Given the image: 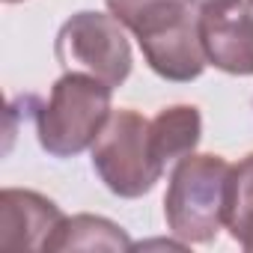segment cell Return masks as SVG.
<instances>
[{"mask_svg":"<svg viewBox=\"0 0 253 253\" xmlns=\"http://www.w3.org/2000/svg\"><path fill=\"white\" fill-rule=\"evenodd\" d=\"M131 30L149 69L173 84H191L206 69V51L200 42V15L188 0H152L125 24Z\"/></svg>","mask_w":253,"mask_h":253,"instance_id":"3957f363","label":"cell"},{"mask_svg":"<svg viewBox=\"0 0 253 253\" xmlns=\"http://www.w3.org/2000/svg\"><path fill=\"white\" fill-rule=\"evenodd\" d=\"M200 137H203V116L194 104L164 107L152 119V143H155V152L164 161V167L170 161L191 155L200 146Z\"/></svg>","mask_w":253,"mask_h":253,"instance_id":"ba28073f","label":"cell"},{"mask_svg":"<svg viewBox=\"0 0 253 253\" xmlns=\"http://www.w3.org/2000/svg\"><path fill=\"white\" fill-rule=\"evenodd\" d=\"M191 6H197L200 12L203 9H214V6H226V3H235V0H188Z\"/></svg>","mask_w":253,"mask_h":253,"instance_id":"8fae6325","label":"cell"},{"mask_svg":"<svg viewBox=\"0 0 253 253\" xmlns=\"http://www.w3.org/2000/svg\"><path fill=\"white\" fill-rule=\"evenodd\" d=\"M92 170L122 200L149 194L164 176V161L152 143V119L137 110H113L92 143Z\"/></svg>","mask_w":253,"mask_h":253,"instance_id":"277c9868","label":"cell"},{"mask_svg":"<svg viewBox=\"0 0 253 253\" xmlns=\"http://www.w3.org/2000/svg\"><path fill=\"white\" fill-rule=\"evenodd\" d=\"M131 238L119 223L98 214H75L66 217L51 241V253L60 250H131Z\"/></svg>","mask_w":253,"mask_h":253,"instance_id":"9c48e42d","label":"cell"},{"mask_svg":"<svg viewBox=\"0 0 253 253\" xmlns=\"http://www.w3.org/2000/svg\"><path fill=\"white\" fill-rule=\"evenodd\" d=\"M110 92L113 86L84 72L57 78L48 101L36 107L39 146L54 158H75L84 149H92L113 113Z\"/></svg>","mask_w":253,"mask_h":253,"instance_id":"6da1fadb","label":"cell"},{"mask_svg":"<svg viewBox=\"0 0 253 253\" xmlns=\"http://www.w3.org/2000/svg\"><path fill=\"white\" fill-rule=\"evenodd\" d=\"M229 164L220 155H185L170 173L164 217L182 244H209L217 238L226 211Z\"/></svg>","mask_w":253,"mask_h":253,"instance_id":"7a4b0ae2","label":"cell"},{"mask_svg":"<svg viewBox=\"0 0 253 253\" xmlns=\"http://www.w3.org/2000/svg\"><path fill=\"white\" fill-rule=\"evenodd\" d=\"M54 57L66 72H84L107 86H122L131 75V45L122 24L104 12H75L57 33Z\"/></svg>","mask_w":253,"mask_h":253,"instance_id":"5b68a950","label":"cell"},{"mask_svg":"<svg viewBox=\"0 0 253 253\" xmlns=\"http://www.w3.org/2000/svg\"><path fill=\"white\" fill-rule=\"evenodd\" d=\"M200 42L206 60L226 72L247 78L253 75V12L250 3L235 0L226 6L200 12Z\"/></svg>","mask_w":253,"mask_h":253,"instance_id":"8992f818","label":"cell"},{"mask_svg":"<svg viewBox=\"0 0 253 253\" xmlns=\"http://www.w3.org/2000/svg\"><path fill=\"white\" fill-rule=\"evenodd\" d=\"M6 3H18V0H6Z\"/></svg>","mask_w":253,"mask_h":253,"instance_id":"7c38bea8","label":"cell"},{"mask_svg":"<svg viewBox=\"0 0 253 253\" xmlns=\"http://www.w3.org/2000/svg\"><path fill=\"white\" fill-rule=\"evenodd\" d=\"M223 226L229 229L232 241H238V247L253 253V152L229 170Z\"/></svg>","mask_w":253,"mask_h":253,"instance_id":"30bf717a","label":"cell"},{"mask_svg":"<svg viewBox=\"0 0 253 253\" xmlns=\"http://www.w3.org/2000/svg\"><path fill=\"white\" fill-rule=\"evenodd\" d=\"M247 3H250V6H253V0H247Z\"/></svg>","mask_w":253,"mask_h":253,"instance_id":"4fadbf2b","label":"cell"},{"mask_svg":"<svg viewBox=\"0 0 253 253\" xmlns=\"http://www.w3.org/2000/svg\"><path fill=\"white\" fill-rule=\"evenodd\" d=\"M63 220L57 203L36 191L6 188L0 194V247L6 250L51 253V241Z\"/></svg>","mask_w":253,"mask_h":253,"instance_id":"52a82bcc","label":"cell"}]
</instances>
